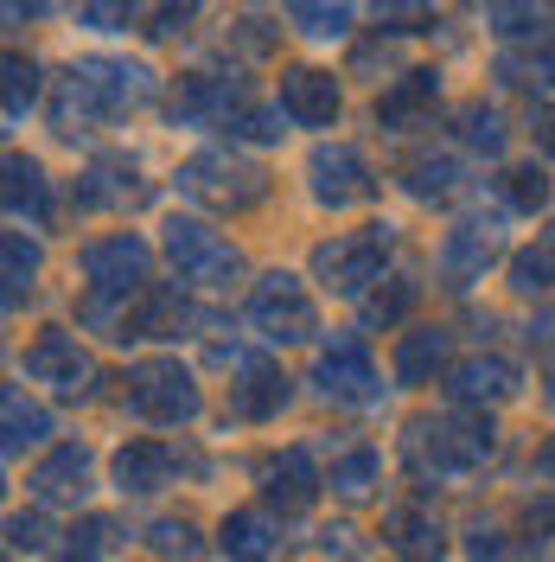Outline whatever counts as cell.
<instances>
[{
  "label": "cell",
  "instance_id": "cell-11",
  "mask_svg": "<svg viewBox=\"0 0 555 562\" xmlns=\"http://www.w3.org/2000/svg\"><path fill=\"white\" fill-rule=\"evenodd\" d=\"M313 384H319V396H332V403H377L383 396V378L377 364H371V346L364 339H332V346L319 351V364H313Z\"/></svg>",
  "mask_w": 555,
  "mask_h": 562
},
{
  "label": "cell",
  "instance_id": "cell-38",
  "mask_svg": "<svg viewBox=\"0 0 555 562\" xmlns=\"http://www.w3.org/2000/svg\"><path fill=\"white\" fill-rule=\"evenodd\" d=\"M147 543H154L160 557H173V562H199V550H205L199 530L185 525V518H160V525L147 530Z\"/></svg>",
  "mask_w": 555,
  "mask_h": 562
},
{
  "label": "cell",
  "instance_id": "cell-39",
  "mask_svg": "<svg viewBox=\"0 0 555 562\" xmlns=\"http://www.w3.org/2000/svg\"><path fill=\"white\" fill-rule=\"evenodd\" d=\"M33 103H38V65L13 52V58H7V115L20 122V115H26Z\"/></svg>",
  "mask_w": 555,
  "mask_h": 562
},
{
  "label": "cell",
  "instance_id": "cell-37",
  "mask_svg": "<svg viewBox=\"0 0 555 562\" xmlns=\"http://www.w3.org/2000/svg\"><path fill=\"white\" fill-rule=\"evenodd\" d=\"M498 192H505L511 211H543L550 205V173L543 167H511V173L498 179Z\"/></svg>",
  "mask_w": 555,
  "mask_h": 562
},
{
  "label": "cell",
  "instance_id": "cell-10",
  "mask_svg": "<svg viewBox=\"0 0 555 562\" xmlns=\"http://www.w3.org/2000/svg\"><path fill=\"white\" fill-rule=\"evenodd\" d=\"M243 109H249L243 77H211V70H192V77H179L173 109H167V115L185 122V128H230Z\"/></svg>",
  "mask_w": 555,
  "mask_h": 562
},
{
  "label": "cell",
  "instance_id": "cell-16",
  "mask_svg": "<svg viewBox=\"0 0 555 562\" xmlns=\"http://www.w3.org/2000/svg\"><path fill=\"white\" fill-rule=\"evenodd\" d=\"M319 486H326V480H319V467H313L307 448H281V454L262 460V498H269L275 512H287V518L307 512L313 498H319Z\"/></svg>",
  "mask_w": 555,
  "mask_h": 562
},
{
  "label": "cell",
  "instance_id": "cell-12",
  "mask_svg": "<svg viewBox=\"0 0 555 562\" xmlns=\"http://www.w3.org/2000/svg\"><path fill=\"white\" fill-rule=\"evenodd\" d=\"M307 186L319 205L346 211V205H364L371 192H377V179H371V167H364V154L358 147H346V140H319L307 160Z\"/></svg>",
  "mask_w": 555,
  "mask_h": 562
},
{
  "label": "cell",
  "instance_id": "cell-44",
  "mask_svg": "<svg viewBox=\"0 0 555 562\" xmlns=\"http://www.w3.org/2000/svg\"><path fill=\"white\" fill-rule=\"evenodd\" d=\"M530 346H536V358H543V378H550V403H555V307H543V314L530 319Z\"/></svg>",
  "mask_w": 555,
  "mask_h": 562
},
{
  "label": "cell",
  "instance_id": "cell-20",
  "mask_svg": "<svg viewBox=\"0 0 555 562\" xmlns=\"http://www.w3.org/2000/svg\"><path fill=\"white\" fill-rule=\"evenodd\" d=\"M518 364H511V358H498V351H479V358H466V364H460V371H453V403H460V409H486V403H505V396H518Z\"/></svg>",
  "mask_w": 555,
  "mask_h": 562
},
{
  "label": "cell",
  "instance_id": "cell-4",
  "mask_svg": "<svg viewBox=\"0 0 555 562\" xmlns=\"http://www.w3.org/2000/svg\"><path fill=\"white\" fill-rule=\"evenodd\" d=\"M128 409L154 428H185V422H199L205 396H199L192 371L179 358H147V364L128 371Z\"/></svg>",
  "mask_w": 555,
  "mask_h": 562
},
{
  "label": "cell",
  "instance_id": "cell-7",
  "mask_svg": "<svg viewBox=\"0 0 555 562\" xmlns=\"http://www.w3.org/2000/svg\"><path fill=\"white\" fill-rule=\"evenodd\" d=\"M160 244H167L179 276L199 281V288H230V281L243 276V256L224 244L205 217H167V237Z\"/></svg>",
  "mask_w": 555,
  "mask_h": 562
},
{
  "label": "cell",
  "instance_id": "cell-6",
  "mask_svg": "<svg viewBox=\"0 0 555 562\" xmlns=\"http://www.w3.org/2000/svg\"><path fill=\"white\" fill-rule=\"evenodd\" d=\"M20 371L33 384H45L52 396H65V403L97 396V358L77 346V333H65V326H45L33 346L20 351Z\"/></svg>",
  "mask_w": 555,
  "mask_h": 562
},
{
  "label": "cell",
  "instance_id": "cell-28",
  "mask_svg": "<svg viewBox=\"0 0 555 562\" xmlns=\"http://www.w3.org/2000/svg\"><path fill=\"white\" fill-rule=\"evenodd\" d=\"M217 543H224L230 562H269L275 557V525H269L262 512H230L224 530H217Z\"/></svg>",
  "mask_w": 555,
  "mask_h": 562
},
{
  "label": "cell",
  "instance_id": "cell-22",
  "mask_svg": "<svg viewBox=\"0 0 555 562\" xmlns=\"http://www.w3.org/2000/svg\"><path fill=\"white\" fill-rule=\"evenodd\" d=\"M383 537H389V550L403 562H441L448 550V530L434 512H421V505H396L389 518H383Z\"/></svg>",
  "mask_w": 555,
  "mask_h": 562
},
{
  "label": "cell",
  "instance_id": "cell-51",
  "mask_svg": "<svg viewBox=\"0 0 555 562\" xmlns=\"http://www.w3.org/2000/svg\"><path fill=\"white\" fill-rule=\"evenodd\" d=\"M536 473H543V480H555V435L536 448Z\"/></svg>",
  "mask_w": 555,
  "mask_h": 562
},
{
  "label": "cell",
  "instance_id": "cell-18",
  "mask_svg": "<svg viewBox=\"0 0 555 562\" xmlns=\"http://www.w3.org/2000/svg\"><path fill=\"white\" fill-rule=\"evenodd\" d=\"M281 109H287V122H301V128H326V122L339 115V77H332V70H313V65L281 70Z\"/></svg>",
  "mask_w": 555,
  "mask_h": 562
},
{
  "label": "cell",
  "instance_id": "cell-49",
  "mask_svg": "<svg viewBox=\"0 0 555 562\" xmlns=\"http://www.w3.org/2000/svg\"><path fill=\"white\" fill-rule=\"evenodd\" d=\"M326 550H332V557H364V543H358V530H351V525L326 530Z\"/></svg>",
  "mask_w": 555,
  "mask_h": 562
},
{
  "label": "cell",
  "instance_id": "cell-29",
  "mask_svg": "<svg viewBox=\"0 0 555 562\" xmlns=\"http://www.w3.org/2000/svg\"><path fill=\"white\" fill-rule=\"evenodd\" d=\"M403 186H409L416 199H428V205H434V199H453V192H460V160H453V154H434V147H421V154L403 160Z\"/></svg>",
  "mask_w": 555,
  "mask_h": 562
},
{
  "label": "cell",
  "instance_id": "cell-34",
  "mask_svg": "<svg viewBox=\"0 0 555 562\" xmlns=\"http://www.w3.org/2000/svg\"><path fill=\"white\" fill-rule=\"evenodd\" d=\"M115 550V518H83L70 525V543L58 550V562H103Z\"/></svg>",
  "mask_w": 555,
  "mask_h": 562
},
{
  "label": "cell",
  "instance_id": "cell-33",
  "mask_svg": "<svg viewBox=\"0 0 555 562\" xmlns=\"http://www.w3.org/2000/svg\"><path fill=\"white\" fill-rule=\"evenodd\" d=\"M511 288L518 294H543V288H555V237H543V244H530L511 256Z\"/></svg>",
  "mask_w": 555,
  "mask_h": 562
},
{
  "label": "cell",
  "instance_id": "cell-45",
  "mask_svg": "<svg viewBox=\"0 0 555 562\" xmlns=\"http://www.w3.org/2000/svg\"><path fill=\"white\" fill-rule=\"evenodd\" d=\"M377 7V20H389L396 33H421V20H428V0H371Z\"/></svg>",
  "mask_w": 555,
  "mask_h": 562
},
{
  "label": "cell",
  "instance_id": "cell-31",
  "mask_svg": "<svg viewBox=\"0 0 555 562\" xmlns=\"http://www.w3.org/2000/svg\"><path fill=\"white\" fill-rule=\"evenodd\" d=\"M0 262H7V307L33 301V281H38V244H33V237H26V231H7Z\"/></svg>",
  "mask_w": 555,
  "mask_h": 562
},
{
  "label": "cell",
  "instance_id": "cell-3",
  "mask_svg": "<svg viewBox=\"0 0 555 562\" xmlns=\"http://www.w3.org/2000/svg\"><path fill=\"white\" fill-rule=\"evenodd\" d=\"M179 192L199 199V205H211V211H249L269 192V173H262L256 160H243V154L211 147V154H192V160L179 167Z\"/></svg>",
  "mask_w": 555,
  "mask_h": 562
},
{
  "label": "cell",
  "instance_id": "cell-8",
  "mask_svg": "<svg viewBox=\"0 0 555 562\" xmlns=\"http://www.w3.org/2000/svg\"><path fill=\"white\" fill-rule=\"evenodd\" d=\"M249 319H256V333L262 339H281V346H301L319 333V314H313V294L301 276H262L249 288Z\"/></svg>",
  "mask_w": 555,
  "mask_h": 562
},
{
  "label": "cell",
  "instance_id": "cell-2",
  "mask_svg": "<svg viewBox=\"0 0 555 562\" xmlns=\"http://www.w3.org/2000/svg\"><path fill=\"white\" fill-rule=\"evenodd\" d=\"M491 448H498V428H491L486 409H448V416H416L409 435H403V454L421 480H448V473H473L486 467Z\"/></svg>",
  "mask_w": 555,
  "mask_h": 562
},
{
  "label": "cell",
  "instance_id": "cell-19",
  "mask_svg": "<svg viewBox=\"0 0 555 562\" xmlns=\"http://www.w3.org/2000/svg\"><path fill=\"white\" fill-rule=\"evenodd\" d=\"M90 467H97V454H90L83 441H65V448H52V454L38 460L26 486H33L45 505H77V498L90 492Z\"/></svg>",
  "mask_w": 555,
  "mask_h": 562
},
{
  "label": "cell",
  "instance_id": "cell-1",
  "mask_svg": "<svg viewBox=\"0 0 555 562\" xmlns=\"http://www.w3.org/2000/svg\"><path fill=\"white\" fill-rule=\"evenodd\" d=\"M154 97V70L128 65V58H77L58 77V97H52V122L58 135H90L97 122H115Z\"/></svg>",
  "mask_w": 555,
  "mask_h": 562
},
{
  "label": "cell",
  "instance_id": "cell-50",
  "mask_svg": "<svg viewBox=\"0 0 555 562\" xmlns=\"http://www.w3.org/2000/svg\"><path fill=\"white\" fill-rule=\"evenodd\" d=\"M45 7H52V0H7V20H13V26H20V20H38V13H45Z\"/></svg>",
  "mask_w": 555,
  "mask_h": 562
},
{
  "label": "cell",
  "instance_id": "cell-21",
  "mask_svg": "<svg viewBox=\"0 0 555 562\" xmlns=\"http://www.w3.org/2000/svg\"><path fill=\"white\" fill-rule=\"evenodd\" d=\"M185 326H199V307L179 288H147L135 301V314L122 326V339H179Z\"/></svg>",
  "mask_w": 555,
  "mask_h": 562
},
{
  "label": "cell",
  "instance_id": "cell-47",
  "mask_svg": "<svg viewBox=\"0 0 555 562\" xmlns=\"http://www.w3.org/2000/svg\"><path fill=\"white\" fill-rule=\"evenodd\" d=\"M523 530H530V537H550L555 530V492H543V498L523 505Z\"/></svg>",
  "mask_w": 555,
  "mask_h": 562
},
{
  "label": "cell",
  "instance_id": "cell-42",
  "mask_svg": "<svg viewBox=\"0 0 555 562\" xmlns=\"http://www.w3.org/2000/svg\"><path fill=\"white\" fill-rule=\"evenodd\" d=\"M192 13H199V0H160L154 13H147V33L154 38H179L192 26Z\"/></svg>",
  "mask_w": 555,
  "mask_h": 562
},
{
  "label": "cell",
  "instance_id": "cell-26",
  "mask_svg": "<svg viewBox=\"0 0 555 562\" xmlns=\"http://www.w3.org/2000/svg\"><path fill=\"white\" fill-rule=\"evenodd\" d=\"M0 416H7V454H13V460L52 435V409H45V403H33L20 384H7V396H0Z\"/></svg>",
  "mask_w": 555,
  "mask_h": 562
},
{
  "label": "cell",
  "instance_id": "cell-32",
  "mask_svg": "<svg viewBox=\"0 0 555 562\" xmlns=\"http://www.w3.org/2000/svg\"><path fill=\"white\" fill-rule=\"evenodd\" d=\"M377 480H383L377 448H346V454L332 460V480H326V486L339 492V498H371V492H377Z\"/></svg>",
  "mask_w": 555,
  "mask_h": 562
},
{
  "label": "cell",
  "instance_id": "cell-40",
  "mask_svg": "<svg viewBox=\"0 0 555 562\" xmlns=\"http://www.w3.org/2000/svg\"><path fill=\"white\" fill-rule=\"evenodd\" d=\"M281 122H287V109H243V115L230 122V140H262V147H269V140L287 135Z\"/></svg>",
  "mask_w": 555,
  "mask_h": 562
},
{
  "label": "cell",
  "instance_id": "cell-5",
  "mask_svg": "<svg viewBox=\"0 0 555 562\" xmlns=\"http://www.w3.org/2000/svg\"><path fill=\"white\" fill-rule=\"evenodd\" d=\"M389 249H396V224H364L351 237H332V244L313 249V276H319V288H332V294H364L383 276Z\"/></svg>",
  "mask_w": 555,
  "mask_h": 562
},
{
  "label": "cell",
  "instance_id": "cell-52",
  "mask_svg": "<svg viewBox=\"0 0 555 562\" xmlns=\"http://www.w3.org/2000/svg\"><path fill=\"white\" fill-rule=\"evenodd\" d=\"M536 77H550V83H555V38L543 45V58H536Z\"/></svg>",
  "mask_w": 555,
  "mask_h": 562
},
{
  "label": "cell",
  "instance_id": "cell-25",
  "mask_svg": "<svg viewBox=\"0 0 555 562\" xmlns=\"http://www.w3.org/2000/svg\"><path fill=\"white\" fill-rule=\"evenodd\" d=\"M7 211L33 217V224L52 211V179H45V167L33 154H7Z\"/></svg>",
  "mask_w": 555,
  "mask_h": 562
},
{
  "label": "cell",
  "instance_id": "cell-43",
  "mask_svg": "<svg viewBox=\"0 0 555 562\" xmlns=\"http://www.w3.org/2000/svg\"><path fill=\"white\" fill-rule=\"evenodd\" d=\"M7 537H13V550H26V557H38V550L52 543V525H45L38 512H13V518H7Z\"/></svg>",
  "mask_w": 555,
  "mask_h": 562
},
{
  "label": "cell",
  "instance_id": "cell-13",
  "mask_svg": "<svg viewBox=\"0 0 555 562\" xmlns=\"http://www.w3.org/2000/svg\"><path fill=\"white\" fill-rule=\"evenodd\" d=\"M179 473H199V454H185L179 441H160V435L128 441L115 454V486L122 492H160V486H173Z\"/></svg>",
  "mask_w": 555,
  "mask_h": 562
},
{
  "label": "cell",
  "instance_id": "cell-35",
  "mask_svg": "<svg viewBox=\"0 0 555 562\" xmlns=\"http://www.w3.org/2000/svg\"><path fill=\"white\" fill-rule=\"evenodd\" d=\"M460 140H466L473 154H505V115L486 109V103L460 109Z\"/></svg>",
  "mask_w": 555,
  "mask_h": 562
},
{
  "label": "cell",
  "instance_id": "cell-15",
  "mask_svg": "<svg viewBox=\"0 0 555 562\" xmlns=\"http://www.w3.org/2000/svg\"><path fill=\"white\" fill-rule=\"evenodd\" d=\"M287 396H294V378L281 364H269V358H249V364H237V384H230V416L275 422L287 409Z\"/></svg>",
  "mask_w": 555,
  "mask_h": 562
},
{
  "label": "cell",
  "instance_id": "cell-46",
  "mask_svg": "<svg viewBox=\"0 0 555 562\" xmlns=\"http://www.w3.org/2000/svg\"><path fill=\"white\" fill-rule=\"evenodd\" d=\"M466 557H473V562H511V543H505V530H498V525H473Z\"/></svg>",
  "mask_w": 555,
  "mask_h": 562
},
{
  "label": "cell",
  "instance_id": "cell-48",
  "mask_svg": "<svg viewBox=\"0 0 555 562\" xmlns=\"http://www.w3.org/2000/svg\"><path fill=\"white\" fill-rule=\"evenodd\" d=\"M530 135H536V147L555 160V103H536V109H530Z\"/></svg>",
  "mask_w": 555,
  "mask_h": 562
},
{
  "label": "cell",
  "instance_id": "cell-9",
  "mask_svg": "<svg viewBox=\"0 0 555 562\" xmlns=\"http://www.w3.org/2000/svg\"><path fill=\"white\" fill-rule=\"evenodd\" d=\"M147 269H154V249L140 244L135 231H109L83 249V281L90 294L122 301V294H147Z\"/></svg>",
  "mask_w": 555,
  "mask_h": 562
},
{
  "label": "cell",
  "instance_id": "cell-41",
  "mask_svg": "<svg viewBox=\"0 0 555 562\" xmlns=\"http://www.w3.org/2000/svg\"><path fill=\"white\" fill-rule=\"evenodd\" d=\"M135 20H140L135 0H83V26H97V33H122Z\"/></svg>",
  "mask_w": 555,
  "mask_h": 562
},
{
  "label": "cell",
  "instance_id": "cell-30",
  "mask_svg": "<svg viewBox=\"0 0 555 562\" xmlns=\"http://www.w3.org/2000/svg\"><path fill=\"white\" fill-rule=\"evenodd\" d=\"M358 0H287V20L307 38H346Z\"/></svg>",
  "mask_w": 555,
  "mask_h": 562
},
{
  "label": "cell",
  "instance_id": "cell-17",
  "mask_svg": "<svg viewBox=\"0 0 555 562\" xmlns=\"http://www.w3.org/2000/svg\"><path fill=\"white\" fill-rule=\"evenodd\" d=\"M491 262H498V224H491V217H466V224H453L448 244H441V276H448V288L479 281Z\"/></svg>",
  "mask_w": 555,
  "mask_h": 562
},
{
  "label": "cell",
  "instance_id": "cell-27",
  "mask_svg": "<svg viewBox=\"0 0 555 562\" xmlns=\"http://www.w3.org/2000/svg\"><path fill=\"white\" fill-rule=\"evenodd\" d=\"M486 26L498 38H543L555 26V0H486Z\"/></svg>",
  "mask_w": 555,
  "mask_h": 562
},
{
  "label": "cell",
  "instance_id": "cell-14",
  "mask_svg": "<svg viewBox=\"0 0 555 562\" xmlns=\"http://www.w3.org/2000/svg\"><path fill=\"white\" fill-rule=\"evenodd\" d=\"M140 199H147V186H140V167L128 154H103L90 173L77 179V192H70L77 211H128Z\"/></svg>",
  "mask_w": 555,
  "mask_h": 562
},
{
  "label": "cell",
  "instance_id": "cell-36",
  "mask_svg": "<svg viewBox=\"0 0 555 562\" xmlns=\"http://www.w3.org/2000/svg\"><path fill=\"white\" fill-rule=\"evenodd\" d=\"M409 307H416V281H389L383 294H371V301H364V333H389V326L409 314Z\"/></svg>",
  "mask_w": 555,
  "mask_h": 562
},
{
  "label": "cell",
  "instance_id": "cell-23",
  "mask_svg": "<svg viewBox=\"0 0 555 562\" xmlns=\"http://www.w3.org/2000/svg\"><path fill=\"white\" fill-rule=\"evenodd\" d=\"M453 358V333L448 326H416V333H403V346H396V384H434L441 371H448Z\"/></svg>",
  "mask_w": 555,
  "mask_h": 562
},
{
  "label": "cell",
  "instance_id": "cell-24",
  "mask_svg": "<svg viewBox=\"0 0 555 562\" xmlns=\"http://www.w3.org/2000/svg\"><path fill=\"white\" fill-rule=\"evenodd\" d=\"M434 97H441V77L434 70H403V83L377 97V128H389V135L416 128L421 115L434 109Z\"/></svg>",
  "mask_w": 555,
  "mask_h": 562
}]
</instances>
